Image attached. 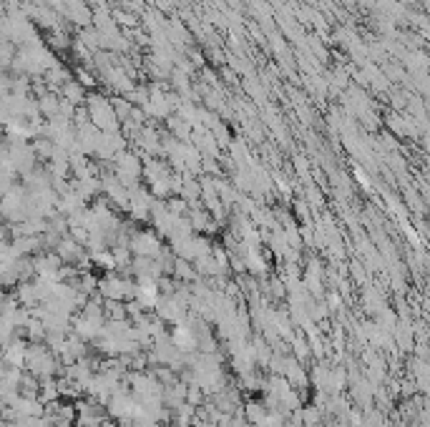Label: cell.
<instances>
[{
  "instance_id": "obj_2",
  "label": "cell",
  "mask_w": 430,
  "mask_h": 427,
  "mask_svg": "<svg viewBox=\"0 0 430 427\" xmlns=\"http://www.w3.org/2000/svg\"><path fill=\"white\" fill-rule=\"evenodd\" d=\"M265 417H267V412H265V408H262V405H257V402H251V405H247V420H249L251 425L262 427Z\"/></svg>"
},
{
  "instance_id": "obj_3",
  "label": "cell",
  "mask_w": 430,
  "mask_h": 427,
  "mask_svg": "<svg viewBox=\"0 0 430 427\" xmlns=\"http://www.w3.org/2000/svg\"><path fill=\"white\" fill-rule=\"evenodd\" d=\"M305 422H307V425H317V422H320V412H317V410H315V408L305 410Z\"/></svg>"
},
{
  "instance_id": "obj_1",
  "label": "cell",
  "mask_w": 430,
  "mask_h": 427,
  "mask_svg": "<svg viewBox=\"0 0 430 427\" xmlns=\"http://www.w3.org/2000/svg\"><path fill=\"white\" fill-rule=\"evenodd\" d=\"M23 367H28V372L35 380H48L58 372V362H56L53 349H48L43 342H31L26 347V362Z\"/></svg>"
}]
</instances>
